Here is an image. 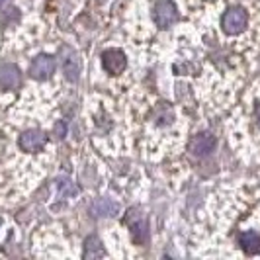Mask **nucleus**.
<instances>
[{
    "mask_svg": "<svg viewBox=\"0 0 260 260\" xmlns=\"http://www.w3.org/2000/svg\"><path fill=\"white\" fill-rule=\"evenodd\" d=\"M22 82V77H20V71L14 65H2L0 67V86L6 88V90H12V88H18Z\"/></svg>",
    "mask_w": 260,
    "mask_h": 260,
    "instance_id": "nucleus-7",
    "label": "nucleus"
},
{
    "mask_svg": "<svg viewBox=\"0 0 260 260\" xmlns=\"http://www.w3.org/2000/svg\"><path fill=\"white\" fill-rule=\"evenodd\" d=\"M104 254V250L100 247V241L96 239V237H92L86 241V252H84V258H94V256H102Z\"/></svg>",
    "mask_w": 260,
    "mask_h": 260,
    "instance_id": "nucleus-12",
    "label": "nucleus"
},
{
    "mask_svg": "<svg viewBox=\"0 0 260 260\" xmlns=\"http://www.w3.org/2000/svg\"><path fill=\"white\" fill-rule=\"evenodd\" d=\"M92 211L98 217H114V215L119 213V206H117L116 202L108 200V198H100V200H96L92 204Z\"/></svg>",
    "mask_w": 260,
    "mask_h": 260,
    "instance_id": "nucleus-9",
    "label": "nucleus"
},
{
    "mask_svg": "<svg viewBox=\"0 0 260 260\" xmlns=\"http://www.w3.org/2000/svg\"><path fill=\"white\" fill-rule=\"evenodd\" d=\"M247 22L248 16L243 8H231V10H227V12L223 14L221 26L229 36H237V34H241L247 27Z\"/></svg>",
    "mask_w": 260,
    "mask_h": 260,
    "instance_id": "nucleus-1",
    "label": "nucleus"
},
{
    "mask_svg": "<svg viewBox=\"0 0 260 260\" xmlns=\"http://www.w3.org/2000/svg\"><path fill=\"white\" fill-rule=\"evenodd\" d=\"M55 71V59L49 57V55H39L31 61L29 65V73L34 78H47Z\"/></svg>",
    "mask_w": 260,
    "mask_h": 260,
    "instance_id": "nucleus-5",
    "label": "nucleus"
},
{
    "mask_svg": "<svg viewBox=\"0 0 260 260\" xmlns=\"http://www.w3.org/2000/svg\"><path fill=\"white\" fill-rule=\"evenodd\" d=\"M4 2H8V0H0V4H4Z\"/></svg>",
    "mask_w": 260,
    "mask_h": 260,
    "instance_id": "nucleus-16",
    "label": "nucleus"
},
{
    "mask_svg": "<svg viewBox=\"0 0 260 260\" xmlns=\"http://www.w3.org/2000/svg\"><path fill=\"white\" fill-rule=\"evenodd\" d=\"M59 190H61L63 194H67V196H77V192H78V188L73 182H71L69 178H63V180H59Z\"/></svg>",
    "mask_w": 260,
    "mask_h": 260,
    "instance_id": "nucleus-13",
    "label": "nucleus"
},
{
    "mask_svg": "<svg viewBox=\"0 0 260 260\" xmlns=\"http://www.w3.org/2000/svg\"><path fill=\"white\" fill-rule=\"evenodd\" d=\"M65 131H67V127L63 125V123H59V125H57V133H59V135H65Z\"/></svg>",
    "mask_w": 260,
    "mask_h": 260,
    "instance_id": "nucleus-14",
    "label": "nucleus"
},
{
    "mask_svg": "<svg viewBox=\"0 0 260 260\" xmlns=\"http://www.w3.org/2000/svg\"><path fill=\"white\" fill-rule=\"evenodd\" d=\"M239 245L247 254H254L260 250V235L254 231H245L239 235Z\"/></svg>",
    "mask_w": 260,
    "mask_h": 260,
    "instance_id": "nucleus-10",
    "label": "nucleus"
},
{
    "mask_svg": "<svg viewBox=\"0 0 260 260\" xmlns=\"http://www.w3.org/2000/svg\"><path fill=\"white\" fill-rule=\"evenodd\" d=\"M153 18H155L156 26L160 27H169L176 22V8L174 4L169 0H160L155 4V10H153Z\"/></svg>",
    "mask_w": 260,
    "mask_h": 260,
    "instance_id": "nucleus-2",
    "label": "nucleus"
},
{
    "mask_svg": "<svg viewBox=\"0 0 260 260\" xmlns=\"http://www.w3.org/2000/svg\"><path fill=\"white\" fill-rule=\"evenodd\" d=\"M102 65H104V69L108 73L119 75L125 69V55H123V51H119V49H108L102 55Z\"/></svg>",
    "mask_w": 260,
    "mask_h": 260,
    "instance_id": "nucleus-4",
    "label": "nucleus"
},
{
    "mask_svg": "<svg viewBox=\"0 0 260 260\" xmlns=\"http://www.w3.org/2000/svg\"><path fill=\"white\" fill-rule=\"evenodd\" d=\"M125 223L129 225L131 235L135 239V243H145L149 239V231H147V223H145L143 215H139L135 209H131L125 217Z\"/></svg>",
    "mask_w": 260,
    "mask_h": 260,
    "instance_id": "nucleus-3",
    "label": "nucleus"
},
{
    "mask_svg": "<svg viewBox=\"0 0 260 260\" xmlns=\"http://www.w3.org/2000/svg\"><path fill=\"white\" fill-rule=\"evenodd\" d=\"M254 114H256V119L260 121V102L256 104V108H254Z\"/></svg>",
    "mask_w": 260,
    "mask_h": 260,
    "instance_id": "nucleus-15",
    "label": "nucleus"
},
{
    "mask_svg": "<svg viewBox=\"0 0 260 260\" xmlns=\"http://www.w3.org/2000/svg\"><path fill=\"white\" fill-rule=\"evenodd\" d=\"M63 73L69 80H77L80 75V63H78L77 53L69 51L67 57H63Z\"/></svg>",
    "mask_w": 260,
    "mask_h": 260,
    "instance_id": "nucleus-11",
    "label": "nucleus"
},
{
    "mask_svg": "<svg viewBox=\"0 0 260 260\" xmlns=\"http://www.w3.org/2000/svg\"><path fill=\"white\" fill-rule=\"evenodd\" d=\"M215 145H217V141L211 133H200L192 139L190 149L194 151V155H209L215 149Z\"/></svg>",
    "mask_w": 260,
    "mask_h": 260,
    "instance_id": "nucleus-6",
    "label": "nucleus"
},
{
    "mask_svg": "<svg viewBox=\"0 0 260 260\" xmlns=\"http://www.w3.org/2000/svg\"><path fill=\"white\" fill-rule=\"evenodd\" d=\"M47 143V137L39 131H27L20 137V147L24 151H41Z\"/></svg>",
    "mask_w": 260,
    "mask_h": 260,
    "instance_id": "nucleus-8",
    "label": "nucleus"
}]
</instances>
